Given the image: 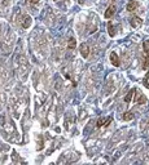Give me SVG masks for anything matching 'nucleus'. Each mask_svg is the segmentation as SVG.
Returning <instances> with one entry per match:
<instances>
[{
  "label": "nucleus",
  "mask_w": 149,
  "mask_h": 165,
  "mask_svg": "<svg viewBox=\"0 0 149 165\" xmlns=\"http://www.w3.org/2000/svg\"><path fill=\"white\" fill-rule=\"evenodd\" d=\"M147 101H148L147 97L140 92V90H136V92H135V102H136L138 105H144V103H147Z\"/></svg>",
  "instance_id": "1"
},
{
  "label": "nucleus",
  "mask_w": 149,
  "mask_h": 165,
  "mask_svg": "<svg viewBox=\"0 0 149 165\" xmlns=\"http://www.w3.org/2000/svg\"><path fill=\"white\" fill-rule=\"evenodd\" d=\"M130 25L132 26L134 28H139V27H141L143 21H141V18H139V17L134 16V17H131V20H130Z\"/></svg>",
  "instance_id": "2"
},
{
  "label": "nucleus",
  "mask_w": 149,
  "mask_h": 165,
  "mask_svg": "<svg viewBox=\"0 0 149 165\" xmlns=\"http://www.w3.org/2000/svg\"><path fill=\"white\" fill-rule=\"evenodd\" d=\"M110 62L113 63V66H116V67H118L121 64L119 63V57L117 56L116 52H112V53H110Z\"/></svg>",
  "instance_id": "3"
},
{
  "label": "nucleus",
  "mask_w": 149,
  "mask_h": 165,
  "mask_svg": "<svg viewBox=\"0 0 149 165\" xmlns=\"http://www.w3.org/2000/svg\"><path fill=\"white\" fill-rule=\"evenodd\" d=\"M112 118L110 116H109V118H101V119H99L97 120V128H101V127H104V125H108V124H110L112 123Z\"/></svg>",
  "instance_id": "4"
},
{
  "label": "nucleus",
  "mask_w": 149,
  "mask_h": 165,
  "mask_svg": "<svg viewBox=\"0 0 149 165\" xmlns=\"http://www.w3.org/2000/svg\"><path fill=\"white\" fill-rule=\"evenodd\" d=\"M81 54H82L83 58H87L90 56V48H88L87 44H82L81 45Z\"/></svg>",
  "instance_id": "5"
},
{
  "label": "nucleus",
  "mask_w": 149,
  "mask_h": 165,
  "mask_svg": "<svg viewBox=\"0 0 149 165\" xmlns=\"http://www.w3.org/2000/svg\"><path fill=\"white\" fill-rule=\"evenodd\" d=\"M114 12H116V7L114 5H110L108 8L106 10H105V18H112L113 16H114Z\"/></svg>",
  "instance_id": "6"
},
{
  "label": "nucleus",
  "mask_w": 149,
  "mask_h": 165,
  "mask_svg": "<svg viewBox=\"0 0 149 165\" xmlns=\"http://www.w3.org/2000/svg\"><path fill=\"white\" fill-rule=\"evenodd\" d=\"M138 8V3L135 2V0H131V2L127 4V7H126V9L128 10V12H132V10H135Z\"/></svg>",
  "instance_id": "7"
},
{
  "label": "nucleus",
  "mask_w": 149,
  "mask_h": 165,
  "mask_svg": "<svg viewBox=\"0 0 149 165\" xmlns=\"http://www.w3.org/2000/svg\"><path fill=\"white\" fill-rule=\"evenodd\" d=\"M135 92H136V89H135V88H134V89H131V90H130V92H128V93H127V95H126V97H125V102H126V103H130L131 101H132V95L135 94Z\"/></svg>",
  "instance_id": "8"
},
{
  "label": "nucleus",
  "mask_w": 149,
  "mask_h": 165,
  "mask_svg": "<svg viewBox=\"0 0 149 165\" xmlns=\"http://www.w3.org/2000/svg\"><path fill=\"white\" fill-rule=\"evenodd\" d=\"M108 31H109V35L112 38L116 36V28L113 27V23L112 22H108Z\"/></svg>",
  "instance_id": "9"
},
{
  "label": "nucleus",
  "mask_w": 149,
  "mask_h": 165,
  "mask_svg": "<svg viewBox=\"0 0 149 165\" xmlns=\"http://www.w3.org/2000/svg\"><path fill=\"white\" fill-rule=\"evenodd\" d=\"M75 46H77L75 39H74V38H70V39H69V43H68V48H69V49H75Z\"/></svg>",
  "instance_id": "10"
},
{
  "label": "nucleus",
  "mask_w": 149,
  "mask_h": 165,
  "mask_svg": "<svg viewBox=\"0 0 149 165\" xmlns=\"http://www.w3.org/2000/svg\"><path fill=\"white\" fill-rule=\"evenodd\" d=\"M31 25V18L29 16H25V22H22V27L24 28H29Z\"/></svg>",
  "instance_id": "11"
},
{
  "label": "nucleus",
  "mask_w": 149,
  "mask_h": 165,
  "mask_svg": "<svg viewBox=\"0 0 149 165\" xmlns=\"http://www.w3.org/2000/svg\"><path fill=\"white\" fill-rule=\"evenodd\" d=\"M134 118H135V116H134V112H132V111L125 112V115H123V120H126V121H128V120H132Z\"/></svg>",
  "instance_id": "12"
},
{
  "label": "nucleus",
  "mask_w": 149,
  "mask_h": 165,
  "mask_svg": "<svg viewBox=\"0 0 149 165\" xmlns=\"http://www.w3.org/2000/svg\"><path fill=\"white\" fill-rule=\"evenodd\" d=\"M143 48H144V52L149 56V39H147V40H144L143 43Z\"/></svg>",
  "instance_id": "13"
},
{
  "label": "nucleus",
  "mask_w": 149,
  "mask_h": 165,
  "mask_svg": "<svg viewBox=\"0 0 149 165\" xmlns=\"http://www.w3.org/2000/svg\"><path fill=\"white\" fill-rule=\"evenodd\" d=\"M143 85L145 86V88L149 89V72L145 76H144V79H143Z\"/></svg>",
  "instance_id": "14"
},
{
  "label": "nucleus",
  "mask_w": 149,
  "mask_h": 165,
  "mask_svg": "<svg viewBox=\"0 0 149 165\" xmlns=\"http://www.w3.org/2000/svg\"><path fill=\"white\" fill-rule=\"evenodd\" d=\"M143 68L144 70H148L149 68V56L147 54V58L144 59V63H143Z\"/></svg>",
  "instance_id": "15"
},
{
  "label": "nucleus",
  "mask_w": 149,
  "mask_h": 165,
  "mask_svg": "<svg viewBox=\"0 0 149 165\" xmlns=\"http://www.w3.org/2000/svg\"><path fill=\"white\" fill-rule=\"evenodd\" d=\"M29 2H30V4H33V5H34V4H38L39 3V0H29Z\"/></svg>",
  "instance_id": "16"
}]
</instances>
